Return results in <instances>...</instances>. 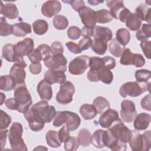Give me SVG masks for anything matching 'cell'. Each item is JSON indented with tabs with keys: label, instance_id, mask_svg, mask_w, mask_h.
<instances>
[{
	"label": "cell",
	"instance_id": "5bb4252c",
	"mask_svg": "<svg viewBox=\"0 0 151 151\" xmlns=\"http://www.w3.org/2000/svg\"><path fill=\"white\" fill-rule=\"evenodd\" d=\"M120 120L118 112L114 109L109 108L101 114L99 118V123L102 127L109 129Z\"/></svg>",
	"mask_w": 151,
	"mask_h": 151
},
{
	"label": "cell",
	"instance_id": "f35d334b",
	"mask_svg": "<svg viewBox=\"0 0 151 151\" xmlns=\"http://www.w3.org/2000/svg\"><path fill=\"white\" fill-rule=\"evenodd\" d=\"M116 40L122 45H126L130 40V34L129 30L126 28H120L116 34Z\"/></svg>",
	"mask_w": 151,
	"mask_h": 151
},
{
	"label": "cell",
	"instance_id": "91938a15",
	"mask_svg": "<svg viewBox=\"0 0 151 151\" xmlns=\"http://www.w3.org/2000/svg\"><path fill=\"white\" fill-rule=\"evenodd\" d=\"M94 28V27L84 25L81 30V35L83 37V38H90L91 36H93Z\"/></svg>",
	"mask_w": 151,
	"mask_h": 151
},
{
	"label": "cell",
	"instance_id": "d6a6232c",
	"mask_svg": "<svg viewBox=\"0 0 151 151\" xmlns=\"http://www.w3.org/2000/svg\"><path fill=\"white\" fill-rule=\"evenodd\" d=\"M93 105L95 107L97 114H102L107 109L110 108L109 101L102 96L96 97L93 102Z\"/></svg>",
	"mask_w": 151,
	"mask_h": 151
},
{
	"label": "cell",
	"instance_id": "e575fe53",
	"mask_svg": "<svg viewBox=\"0 0 151 151\" xmlns=\"http://www.w3.org/2000/svg\"><path fill=\"white\" fill-rule=\"evenodd\" d=\"M45 139L47 145L51 147H59L61 144L58 139V132L55 130H50L48 131L45 134Z\"/></svg>",
	"mask_w": 151,
	"mask_h": 151
},
{
	"label": "cell",
	"instance_id": "9c48e42d",
	"mask_svg": "<svg viewBox=\"0 0 151 151\" xmlns=\"http://www.w3.org/2000/svg\"><path fill=\"white\" fill-rule=\"evenodd\" d=\"M122 65H134L136 67H141L145 64V60L140 54L133 53L129 48H125L120 60Z\"/></svg>",
	"mask_w": 151,
	"mask_h": 151
},
{
	"label": "cell",
	"instance_id": "74e56055",
	"mask_svg": "<svg viewBox=\"0 0 151 151\" xmlns=\"http://www.w3.org/2000/svg\"><path fill=\"white\" fill-rule=\"evenodd\" d=\"M77 139L80 145L82 146L86 147L91 143V133L86 129H82L79 131Z\"/></svg>",
	"mask_w": 151,
	"mask_h": 151
},
{
	"label": "cell",
	"instance_id": "be15d7a7",
	"mask_svg": "<svg viewBox=\"0 0 151 151\" xmlns=\"http://www.w3.org/2000/svg\"><path fill=\"white\" fill-rule=\"evenodd\" d=\"M8 132V130L7 129L1 130V145L2 149L4 147V146L6 144V136H7Z\"/></svg>",
	"mask_w": 151,
	"mask_h": 151
},
{
	"label": "cell",
	"instance_id": "60d3db41",
	"mask_svg": "<svg viewBox=\"0 0 151 151\" xmlns=\"http://www.w3.org/2000/svg\"><path fill=\"white\" fill-rule=\"evenodd\" d=\"M110 52L116 57H121L123 51L125 49L124 46L120 44L116 38H114L110 42L109 47Z\"/></svg>",
	"mask_w": 151,
	"mask_h": 151
},
{
	"label": "cell",
	"instance_id": "e0dca14e",
	"mask_svg": "<svg viewBox=\"0 0 151 151\" xmlns=\"http://www.w3.org/2000/svg\"><path fill=\"white\" fill-rule=\"evenodd\" d=\"M27 66V64L15 63L10 70V75L13 77L16 82V86L24 84L26 73L24 70Z\"/></svg>",
	"mask_w": 151,
	"mask_h": 151
},
{
	"label": "cell",
	"instance_id": "cb8c5ba5",
	"mask_svg": "<svg viewBox=\"0 0 151 151\" xmlns=\"http://www.w3.org/2000/svg\"><path fill=\"white\" fill-rule=\"evenodd\" d=\"M1 14L10 19H15L18 17L19 11L17 6L12 3H7L4 4L1 2Z\"/></svg>",
	"mask_w": 151,
	"mask_h": 151
},
{
	"label": "cell",
	"instance_id": "f1b7e54d",
	"mask_svg": "<svg viewBox=\"0 0 151 151\" xmlns=\"http://www.w3.org/2000/svg\"><path fill=\"white\" fill-rule=\"evenodd\" d=\"M16 82L11 75L2 76L0 78V89L5 91H9L14 89Z\"/></svg>",
	"mask_w": 151,
	"mask_h": 151
},
{
	"label": "cell",
	"instance_id": "d6986e66",
	"mask_svg": "<svg viewBox=\"0 0 151 151\" xmlns=\"http://www.w3.org/2000/svg\"><path fill=\"white\" fill-rule=\"evenodd\" d=\"M34 48V42L32 38H26L18 42L15 45V50L18 55L21 57L28 55L32 52Z\"/></svg>",
	"mask_w": 151,
	"mask_h": 151
},
{
	"label": "cell",
	"instance_id": "1f68e13d",
	"mask_svg": "<svg viewBox=\"0 0 151 151\" xmlns=\"http://www.w3.org/2000/svg\"><path fill=\"white\" fill-rule=\"evenodd\" d=\"M151 8L144 4H140L136 9V14L142 21H145L150 24Z\"/></svg>",
	"mask_w": 151,
	"mask_h": 151
},
{
	"label": "cell",
	"instance_id": "8fae6325",
	"mask_svg": "<svg viewBox=\"0 0 151 151\" xmlns=\"http://www.w3.org/2000/svg\"><path fill=\"white\" fill-rule=\"evenodd\" d=\"M45 65L50 70L62 71L67 70V60L63 54L51 55L44 60Z\"/></svg>",
	"mask_w": 151,
	"mask_h": 151
},
{
	"label": "cell",
	"instance_id": "4316f807",
	"mask_svg": "<svg viewBox=\"0 0 151 151\" xmlns=\"http://www.w3.org/2000/svg\"><path fill=\"white\" fill-rule=\"evenodd\" d=\"M12 34L15 37H22L26 36L28 34H30L32 31L31 25L25 22L14 24Z\"/></svg>",
	"mask_w": 151,
	"mask_h": 151
},
{
	"label": "cell",
	"instance_id": "9a60e30c",
	"mask_svg": "<svg viewBox=\"0 0 151 151\" xmlns=\"http://www.w3.org/2000/svg\"><path fill=\"white\" fill-rule=\"evenodd\" d=\"M82 23L86 26L94 27L97 22L96 12L91 8L84 6L78 12Z\"/></svg>",
	"mask_w": 151,
	"mask_h": 151
},
{
	"label": "cell",
	"instance_id": "7c38bea8",
	"mask_svg": "<svg viewBox=\"0 0 151 151\" xmlns=\"http://www.w3.org/2000/svg\"><path fill=\"white\" fill-rule=\"evenodd\" d=\"M120 116L123 120L127 123L132 122L137 115L135 105L133 101L124 100L121 103Z\"/></svg>",
	"mask_w": 151,
	"mask_h": 151
},
{
	"label": "cell",
	"instance_id": "94428289",
	"mask_svg": "<svg viewBox=\"0 0 151 151\" xmlns=\"http://www.w3.org/2000/svg\"><path fill=\"white\" fill-rule=\"evenodd\" d=\"M41 64L40 63H31L29 66L30 72L34 75L38 74L41 71Z\"/></svg>",
	"mask_w": 151,
	"mask_h": 151
},
{
	"label": "cell",
	"instance_id": "7dc6e473",
	"mask_svg": "<svg viewBox=\"0 0 151 151\" xmlns=\"http://www.w3.org/2000/svg\"><path fill=\"white\" fill-rule=\"evenodd\" d=\"M11 117L4 111L1 110L0 115V127L1 130L6 129L11 123Z\"/></svg>",
	"mask_w": 151,
	"mask_h": 151
},
{
	"label": "cell",
	"instance_id": "ba28073f",
	"mask_svg": "<svg viewBox=\"0 0 151 151\" xmlns=\"http://www.w3.org/2000/svg\"><path fill=\"white\" fill-rule=\"evenodd\" d=\"M108 130L114 137L123 143H129L132 136V130L127 128L122 120L116 123Z\"/></svg>",
	"mask_w": 151,
	"mask_h": 151
},
{
	"label": "cell",
	"instance_id": "4fadbf2b",
	"mask_svg": "<svg viewBox=\"0 0 151 151\" xmlns=\"http://www.w3.org/2000/svg\"><path fill=\"white\" fill-rule=\"evenodd\" d=\"M51 50L50 46L45 44H40L37 48L34 50L28 55V58L31 63H40L47 57L51 55Z\"/></svg>",
	"mask_w": 151,
	"mask_h": 151
},
{
	"label": "cell",
	"instance_id": "bcb514c9",
	"mask_svg": "<svg viewBox=\"0 0 151 151\" xmlns=\"http://www.w3.org/2000/svg\"><path fill=\"white\" fill-rule=\"evenodd\" d=\"M80 145L78 140L74 136H70V137L64 142V149L67 151L76 150Z\"/></svg>",
	"mask_w": 151,
	"mask_h": 151
},
{
	"label": "cell",
	"instance_id": "2e32d148",
	"mask_svg": "<svg viewBox=\"0 0 151 151\" xmlns=\"http://www.w3.org/2000/svg\"><path fill=\"white\" fill-rule=\"evenodd\" d=\"M87 78L91 82H97L101 81V82L109 84L113 80V74L112 72L108 68H103L97 72L95 74H87Z\"/></svg>",
	"mask_w": 151,
	"mask_h": 151
},
{
	"label": "cell",
	"instance_id": "c3c4849f",
	"mask_svg": "<svg viewBox=\"0 0 151 151\" xmlns=\"http://www.w3.org/2000/svg\"><path fill=\"white\" fill-rule=\"evenodd\" d=\"M68 37L73 40H77L81 35V30L80 28L76 26L70 27L67 31Z\"/></svg>",
	"mask_w": 151,
	"mask_h": 151
},
{
	"label": "cell",
	"instance_id": "6da1fadb",
	"mask_svg": "<svg viewBox=\"0 0 151 151\" xmlns=\"http://www.w3.org/2000/svg\"><path fill=\"white\" fill-rule=\"evenodd\" d=\"M53 106H50L47 100H41L34 104L24 114L30 129L34 132L43 129L45 123H50L56 115Z\"/></svg>",
	"mask_w": 151,
	"mask_h": 151
},
{
	"label": "cell",
	"instance_id": "ee69618b",
	"mask_svg": "<svg viewBox=\"0 0 151 151\" xmlns=\"http://www.w3.org/2000/svg\"><path fill=\"white\" fill-rule=\"evenodd\" d=\"M0 28L1 32L0 35L2 37L8 36L13 33V27L12 25L8 24L6 22V19L1 17L0 18Z\"/></svg>",
	"mask_w": 151,
	"mask_h": 151
},
{
	"label": "cell",
	"instance_id": "9f6ffc18",
	"mask_svg": "<svg viewBox=\"0 0 151 151\" xmlns=\"http://www.w3.org/2000/svg\"><path fill=\"white\" fill-rule=\"evenodd\" d=\"M150 95L149 94L145 96L140 101V106L144 110L150 111L151 110V106H150Z\"/></svg>",
	"mask_w": 151,
	"mask_h": 151
},
{
	"label": "cell",
	"instance_id": "b9f144b4",
	"mask_svg": "<svg viewBox=\"0 0 151 151\" xmlns=\"http://www.w3.org/2000/svg\"><path fill=\"white\" fill-rule=\"evenodd\" d=\"M96 12L97 22L100 24H106L112 21L113 17L110 11L106 9H102Z\"/></svg>",
	"mask_w": 151,
	"mask_h": 151
},
{
	"label": "cell",
	"instance_id": "5b68a950",
	"mask_svg": "<svg viewBox=\"0 0 151 151\" xmlns=\"http://www.w3.org/2000/svg\"><path fill=\"white\" fill-rule=\"evenodd\" d=\"M150 83L137 81H130L123 84L120 88L119 93L123 97L129 96L132 97L139 96L143 93L149 91Z\"/></svg>",
	"mask_w": 151,
	"mask_h": 151
},
{
	"label": "cell",
	"instance_id": "ac0fdd59",
	"mask_svg": "<svg viewBox=\"0 0 151 151\" xmlns=\"http://www.w3.org/2000/svg\"><path fill=\"white\" fill-rule=\"evenodd\" d=\"M2 57L9 62L26 64L23 57L18 55L15 50V45L6 44L2 48Z\"/></svg>",
	"mask_w": 151,
	"mask_h": 151
},
{
	"label": "cell",
	"instance_id": "e7e4bbea",
	"mask_svg": "<svg viewBox=\"0 0 151 151\" xmlns=\"http://www.w3.org/2000/svg\"><path fill=\"white\" fill-rule=\"evenodd\" d=\"M104 1H96V0H90V1H88V2L91 4V5H97L98 4H101V3H103Z\"/></svg>",
	"mask_w": 151,
	"mask_h": 151
},
{
	"label": "cell",
	"instance_id": "44dd1931",
	"mask_svg": "<svg viewBox=\"0 0 151 151\" xmlns=\"http://www.w3.org/2000/svg\"><path fill=\"white\" fill-rule=\"evenodd\" d=\"M109 140L107 130L98 129L96 130L91 136V143L97 148L106 147Z\"/></svg>",
	"mask_w": 151,
	"mask_h": 151
},
{
	"label": "cell",
	"instance_id": "836d02e7",
	"mask_svg": "<svg viewBox=\"0 0 151 151\" xmlns=\"http://www.w3.org/2000/svg\"><path fill=\"white\" fill-rule=\"evenodd\" d=\"M126 26L131 31L139 30L142 25V20L136 13H132L126 21Z\"/></svg>",
	"mask_w": 151,
	"mask_h": 151
},
{
	"label": "cell",
	"instance_id": "277c9868",
	"mask_svg": "<svg viewBox=\"0 0 151 151\" xmlns=\"http://www.w3.org/2000/svg\"><path fill=\"white\" fill-rule=\"evenodd\" d=\"M23 127L21 123L14 122L12 124L9 129L8 134L9 141L11 149L17 151H27V147L22 138Z\"/></svg>",
	"mask_w": 151,
	"mask_h": 151
},
{
	"label": "cell",
	"instance_id": "d4e9b609",
	"mask_svg": "<svg viewBox=\"0 0 151 151\" xmlns=\"http://www.w3.org/2000/svg\"><path fill=\"white\" fill-rule=\"evenodd\" d=\"M150 115L146 113H141L136 115L134 121V127L136 130H143L146 129L150 122Z\"/></svg>",
	"mask_w": 151,
	"mask_h": 151
},
{
	"label": "cell",
	"instance_id": "8992f818",
	"mask_svg": "<svg viewBox=\"0 0 151 151\" xmlns=\"http://www.w3.org/2000/svg\"><path fill=\"white\" fill-rule=\"evenodd\" d=\"M115 59L110 56H105L103 58L92 57L89 60L90 70L87 74H95L97 72L103 68H108L111 70L115 67Z\"/></svg>",
	"mask_w": 151,
	"mask_h": 151
},
{
	"label": "cell",
	"instance_id": "816d5d0a",
	"mask_svg": "<svg viewBox=\"0 0 151 151\" xmlns=\"http://www.w3.org/2000/svg\"><path fill=\"white\" fill-rule=\"evenodd\" d=\"M140 47L143 51V54H145V57L150 59L151 57L150 54V47H151V41H141L140 43Z\"/></svg>",
	"mask_w": 151,
	"mask_h": 151
},
{
	"label": "cell",
	"instance_id": "6125c7cd",
	"mask_svg": "<svg viewBox=\"0 0 151 151\" xmlns=\"http://www.w3.org/2000/svg\"><path fill=\"white\" fill-rule=\"evenodd\" d=\"M5 104L8 109L12 110H17V105L16 100L14 98H10L7 99L5 101Z\"/></svg>",
	"mask_w": 151,
	"mask_h": 151
},
{
	"label": "cell",
	"instance_id": "d590c367",
	"mask_svg": "<svg viewBox=\"0 0 151 151\" xmlns=\"http://www.w3.org/2000/svg\"><path fill=\"white\" fill-rule=\"evenodd\" d=\"M91 49L97 54L104 55L107 49V41L94 39L91 45Z\"/></svg>",
	"mask_w": 151,
	"mask_h": 151
},
{
	"label": "cell",
	"instance_id": "3957f363",
	"mask_svg": "<svg viewBox=\"0 0 151 151\" xmlns=\"http://www.w3.org/2000/svg\"><path fill=\"white\" fill-rule=\"evenodd\" d=\"M14 89V96L17 102V110L19 113H25L32 103L31 94L25 84L16 86Z\"/></svg>",
	"mask_w": 151,
	"mask_h": 151
},
{
	"label": "cell",
	"instance_id": "db71d44e",
	"mask_svg": "<svg viewBox=\"0 0 151 151\" xmlns=\"http://www.w3.org/2000/svg\"><path fill=\"white\" fill-rule=\"evenodd\" d=\"M51 50L52 55L63 54L64 48L62 44L60 41H54L51 45Z\"/></svg>",
	"mask_w": 151,
	"mask_h": 151
},
{
	"label": "cell",
	"instance_id": "f546056e",
	"mask_svg": "<svg viewBox=\"0 0 151 151\" xmlns=\"http://www.w3.org/2000/svg\"><path fill=\"white\" fill-rule=\"evenodd\" d=\"M79 111L85 120H91L97 116V111L93 104H84L80 107Z\"/></svg>",
	"mask_w": 151,
	"mask_h": 151
},
{
	"label": "cell",
	"instance_id": "603a6c76",
	"mask_svg": "<svg viewBox=\"0 0 151 151\" xmlns=\"http://www.w3.org/2000/svg\"><path fill=\"white\" fill-rule=\"evenodd\" d=\"M37 92L42 100H50L52 97L51 84L45 80H41L37 85Z\"/></svg>",
	"mask_w": 151,
	"mask_h": 151
},
{
	"label": "cell",
	"instance_id": "680465c9",
	"mask_svg": "<svg viewBox=\"0 0 151 151\" xmlns=\"http://www.w3.org/2000/svg\"><path fill=\"white\" fill-rule=\"evenodd\" d=\"M65 45L67 47V48L68 49V50L73 54H80L82 51L81 50V49L80 48L78 45L74 43V42L68 41V42H66Z\"/></svg>",
	"mask_w": 151,
	"mask_h": 151
},
{
	"label": "cell",
	"instance_id": "8d00e7d4",
	"mask_svg": "<svg viewBox=\"0 0 151 151\" xmlns=\"http://www.w3.org/2000/svg\"><path fill=\"white\" fill-rule=\"evenodd\" d=\"M151 37V25L150 24H143L141 29L136 33V38L140 41H146Z\"/></svg>",
	"mask_w": 151,
	"mask_h": 151
},
{
	"label": "cell",
	"instance_id": "ffe728a7",
	"mask_svg": "<svg viewBox=\"0 0 151 151\" xmlns=\"http://www.w3.org/2000/svg\"><path fill=\"white\" fill-rule=\"evenodd\" d=\"M61 9V4L58 1H47L41 6V12L46 17L51 18L58 14Z\"/></svg>",
	"mask_w": 151,
	"mask_h": 151
},
{
	"label": "cell",
	"instance_id": "484cf974",
	"mask_svg": "<svg viewBox=\"0 0 151 151\" xmlns=\"http://www.w3.org/2000/svg\"><path fill=\"white\" fill-rule=\"evenodd\" d=\"M93 36L95 40H102L109 41L111 40L113 34L110 28L100 25H96L94 28Z\"/></svg>",
	"mask_w": 151,
	"mask_h": 151
},
{
	"label": "cell",
	"instance_id": "30bf717a",
	"mask_svg": "<svg viewBox=\"0 0 151 151\" xmlns=\"http://www.w3.org/2000/svg\"><path fill=\"white\" fill-rule=\"evenodd\" d=\"M89 57L86 55L78 56L74 58L69 63V72L73 75H81L83 74L89 67Z\"/></svg>",
	"mask_w": 151,
	"mask_h": 151
},
{
	"label": "cell",
	"instance_id": "03108f58",
	"mask_svg": "<svg viewBox=\"0 0 151 151\" xmlns=\"http://www.w3.org/2000/svg\"><path fill=\"white\" fill-rule=\"evenodd\" d=\"M0 96H1V105H2L5 99V95L3 93L1 92L0 93Z\"/></svg>",
	"mask_w": 151,
	"mask_h": 151
},
{
	"label": "cell",
	"instance_id": "52a82bcc",
	"mask_svg": "<svg viewBox=\"0 0 151 151\" xmlns=\"http://www.w3.org/2000/svg\"><path fill=\"white\" fill-rule=\"evenodd\" d=\"M74 93L75 87L73 84L68 81H65L60 87V90L56 95V100L61 104H67L72 101Z\"/></svg>",
	"mask_w": 151,
	"mask_h": 151
},
{
	"label": "cell",
	"instance_id": "11a10c76",
	"mask_svg": "<svg viewBox=\"0 0 151 151\" xmlns=\"http://www.w3.org/2000/svg\"><path fill=\"white\" fill-rule=\"evenodd\" d=\"M93 40L91 38H83L78 42V46L81 51L86 50L91 47Z\"/></svg>",
	"mask_w": 151,
	"mask_h": 151
},
{
	"label": "cell",
	"instance_id": "83f0119b",
	"mask_svg": "<svg viewBox=\"0 0 151 151\" xmlns=\"http://www.w3.org/2000/svg\"><path fill=\"white\" fill-rule=\"evenodd\" d=\"M129 143L132 150L141 151L143 150L142 136L137 130H132V136Z\"/></svg>",
	"mask_w": 151,
	"mask_h": 151
},
{
	"label": "cell",
	"instance_id": "4dcf8cb0",
	"mask_svg": "<svg viewBox=\"0 0 151 151\" xmlns=\"http://www.w3.org/2000/svg\"><path fill=\"white\" fill-rule=\"evenodd\" d=\"M107 6L110 9V12L113 18L118 19V15L120 11L124 7L123 1H107Z\"/></svg>",
	"mask_w": 151,
	"mask_h": 151
},
{
	"label": "cell",
	"instance_id": "f5cc1de1",
	"mask_svg": "<svg viewBox=\"0 0 151 151\" xmlns=\"http://www.w3.org/2000/svg\"><path fill=\"white\" fill-rule=\"evenodd\" d=\"M63 2L69 4L74 11L78 12L83 7L85 6L84 2L82 0H70V1H63Z\"/></svg>",
	"mask_w": 151,
	"mask_h": 151
},
{
	"label": "cell",
	"instance_id": "6f0895ef",
	"mask_svg": "<svg viewBox=\"0 0 151 151\" xmlns=\"http://www.w3.org/2000/svg\"><path fill=\"white\" fill-rule=\"evenodd\" d=\"M131 14L132 12L130 11L124 6L119 12L118 15V19H119L122 22H126Z\"/></svg>",
	"mask_w": 151,
	"mask_h": 151
},
{
	"label": "cell",
	"instance_id": "f907efd6",
	"mask_svg": "<svg viewBox=\"0 0 151 151\" xmlns=\"http://www.w3.org/2000/svg\"><path fill=\"white\" fill-rule=\"evenodd\" d=\"M58 136L60 142L64 143L69 137H70V132L69 130L65 125H64L58 131Z\"/></svg>",
	"mask_w": 151,
	"mask_h": 151
},
{
	"label": "cell",
	"instance_id": "f6af8a7d",
	"mask_svg": "<svg viewBox=\"0 0 151 151\" xmlns=\"http://www.w3.org/2000/svg\"><path fill=\"white\" fill-rule=\"evenodd\" d=\"M134 76L137 82L141 83H147L149 79L151 77V73L149 70L142 69L138 70L135 72Z\"/></svg>",
	"mask_w": 151,
	"mask_h": 151
},
{
	"label": "cell",
	"instance_id": "7bdbcfd3",
	"mask_svg": "<svg viewBox=\"0 0 151 151\" xmlns=\"http://www.w3.org/2000/svg\"><path fill=\"white\" fill-rule=\"evenodd\" d=\"M54 27L58 30H64L68 25V21L67 18L61 15H56L52 21Z\"/></svg>",
	"mask_w": 151,
	"mask_h": 151
},
{
	"label": "cell",
	"instance_id": "ab89813d",
	"mask_svg": "<svg viewBox=\"0 0 151 151\" xmlns=\"http://www.w3.org/2000/svg\"><path fill=\"white\" fill-rule=\"evenodd\" d=\"M32 25L34 32L37 35L44 34L48 29V24L44 19H37L32 23Z\"/></svg>",
	"mask_w": 151,
	"mask_h": 151
},
{
	"label": "cell",
	"instance_id": "7a4b0ae2",
	"mask_svg": "<svg viewBox=\"0 0 151 151\" xmlns=\"http://www.w3.org/2000/svg\"><path fill=\"white\" fill-rule=\"evenodd\" d=\"M64 123L69 131H74L77 130L81 123V119L79 116L69 111H58L54 117L52 124L55 127H60Z\"/></svg>",
	"mask_w": 151,
	"mask_h": 151
},
{
	"label": "cell",
	"instance_id": "681fc988",
	"mask_svg": "<svg viewBox=\"0 0 151 151\" xmlns=\"http://www.w3.org/2000/svg\"><path fill=\"white\" fill-rule=\"evenodd\" d=\"M143 139V150H149L151 146V131L147 130L144 132L142 134Z\"/></svg>",
	"mask_w": 151,
	"mask_h": 151
},
{
	"label": "cell",
	"instance_id": "7402d4cb",
	"mask_svg": "<svg viewBox=\"0 0 151 151\" xmlns=\"http://www.w3.org/2000/svg\"><path fill=\"white\" fill-rule=\"evenodd\" d=\"M44 80L51 84L54 83L61 84L65 81L66 76L62 71L48 70L44 74Z\"/></svg>",
	"mask_w": 151,
	"mask_h": 151
}]
</instances>
